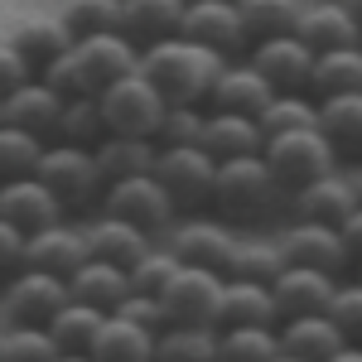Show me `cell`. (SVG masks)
Segmentation results:
<instances>
[{
  "label": "cell",
  "instance_id": "obj_28",
  "mask_svg": "<svg viewBox=\"0 0 362 362\" xmlns=\"http://www.w3.org/2000/svg\"><path fill=\"white\" fill-rule=\"evenodd\" d=\"M184 5L189 0H121V34L136 39L140 49L155 39H169L184 25Z\"/></svg>",
  "mask_w": 362,
  "mask_h": 362
},
{
  "label": "cell",
  "instance_id": "obj_53",
  "mask_svg": "<svg viewBox=\"0 0 362 362\" xmlns=\"http://www.w3.org/2000/svg\"><path fill=\"white\" fill-rule=\"evenodd\" d=\"M358 280H362V261H358Z\"/></svg>",
  "mask_w": 362,
  "mask_h": 362
},
{
  "label": "cell",
  "instance_id": "obj_48",
  "mask_svg": "<svg viewBox=\"0 0 362 362\" xmlns=\"http://www.w3.org/2000/svg\"><path fill=\"white\" fill-rule=\"evenodd\" d=\"M20 266H25V232L10 218H0V280L15 276Z\"/></svg>",
  "mask_w": 362,
  "mask_h": 362
},
{
  "label": "cell",
  "instance_id": "obj_37",
  "mask_svg": "<svg viewBox=\"0 0 362 362\" xmlns=\"http://www.w3.org/2000/svg\"><path fill=\"white\" fill-rule=\"evenodd\" d=\"M107 136V121H102V107H97V92H83V97H63V112H58V126L49 140H68V145H97Z\"/></svg>",
  "mask_w": 362,
  "mask_h": 362
},
{
  "label": "cell",
  "instance_id": "obj_9",
  "mask_svg": "<svg viewBox=\"0 0 362 362\" xmlns=\"http://www.w3.org/2000/svg\"><path fill=\"white\" fill-rule=\"evenodd\" d=\"M223 271H208V266H184L160 290V309H165V324H213L218 329V300H223Z\"/></svg>",
  "mask_w": 362,
  "mask_h": 362
},
{
  "label": "cell",
  "instance_id": "obj_18",
  "mask_svg": "<svg viewBox=\"0 0 362 362\" xmlns=\"http://www.w3.org/2000/svg\"><path fill=\"white\" fill-rule=\"evenodd\" d=\"M87 256V227H73L68 218H58V223L39 227V232H29L25 237V266H39V271H54V276H73L78 266H83Z\"/></svg>",
  "mask_w": 362,
  "mask_h": 362
},
{
  "label": "cell",
  "instance_id": "obj_47",
  "mask_svg": "<svg viewBox=\"0 0 362 362\" xmlns=\"http://www.w3.org/2000/svg\"><path fill=\"white\" fill-rule=\"evenodd\" d=\"M34 73H39V68H34V63H29V58L5 39V44H0V97H5V92H15V87L25 83V78H34Z\"/></svg>",
  "mask_w": 362,
  "mask_h": 362
},
{
  "label": "cell",
  "instance_id": "obj_24",
  "mask_svg": "<svg viewBox=\"0 0 362 362\" xmlns=\"http://www.w3.org/2000/svg\"><path fill=\"white\" fill-rule=\"evenodd\" d=\"M87 358H97V362H150L155 358V329H145V324H136V319H126V314L112 309L102 319V329L92 334Z\"/></svg>",
  "mask_w": 362,
  "mask_h": 362
},
{
  "label": "cell",
  "instance_id": "obj_31",
  "mask_svg": "<svg viewBox=\"0 0 362 362\" xmlns=\"http://www.w3.org/2000/svg\"><path fill=\"white\" fill-rule=\"evenodd\" d=\"M102 309L97 305H83V300H63V305L54 309V319L44 324L49 334H54V343H58V353L63 358H87V348H92V334L102 329Z\"/></svg>",
  "mask_w": 362,
  "mask_h": 362
},
{
  "label": "cell",
  "instance_id": "obj_23",
  "mask_svg": "<svg viewBox=\"0 0 362 362\" xmlns=\"http://www.w3.org/2000/svg\"><path fill=\"white\" fill-rule=\"evenodd\" d=\"M271 92H276V87L266 83V78L251 68L247 58H227L223 73H218V83H213V92H208V107H218V112H247V116H256L266 102H271Z\"/></svg>",
  "mask_w": 362,
  "mask_h": 362
},
{
  "label": "cell",
  "instance_id": "obj_19",
  "mask_svg": "<svg viewBox=\"0 0 362 362\" xmlns=\"http://www.w3.org/2000/svg\"><path fill=\"white\" fill-rule=\"evenodd\" d=\"M314 102H319L314 126L329 136L338 165L362 160V92H334V97H314Z\"/></svg>",
  "mask_w": 362,
  "mask_h": 362
},
{
  "label": "cell",
  "instance_id": "obj_29",
  "mask_svg": "<svg viewBox=\"0 0 362 362\" xmlns=\"http://www.w3.org/2000/svg\"><path fill=\"white\" fill-rule=\"evenodd\" d=\"M150 242H160V237L140 232L136 223L116 218V213H107V208H102V218H97V223H87V251H92V256H102V261H116V266H131Z\"/></svg>",
  "mask_w": 362,
  "mask_h": 362
},
{
  "label": "cell",
  "instance_id": "obj_54",
  "mask_svg": "<svg viewBox=\"0 0 362 362\" xmlns=\"http://www.w3.org/2000/svg\"><path fill=\"white\" fill-rule=\"evenodd\" d=\"M0 338H5V329H0Z\"/></svg>",
  "mask_w": 362,
  "mask_h": 362
},
{
  "label": "cell",
  "instance_id": "obj_50",
  "mask_svg": "<svg viewBox=\"0 0 362 362\" xmlns=\"http://www.w3.org/2000/svg\"><path fill=\"white\" fill-rule=\"evenodd\" d=\"M348 179H353V194H358V203H362V160H353V169H348Z\"/></svg>",
  "mask_w": 362,
  "mask_h": 362
},
{
  "label": "cell",
  "instance_id": "obj_36",
  "mask_svg": "<svg viewBox=\"0 0 362 362\" xmlns=\"http://www.w3.org/2000/svg\"><path fill=\"white\" fill-rule=\"evenodd\" d=\"M218 358L223 362H271V358H280L276 324H237V329H218Z\"/></svg>",
  "mask_w": 362,
  "mask_h": 362
},
{
  "label": "cell",
  "instance_id": "obj_38",
  "mask_svg": "<svg viewBox=\"0 0 362 362\" xmlns=\"http://www.w3.org/2000/svg\"><path fill=\"white\" fill-rule=\"evenodd\" d=\"M49 140L15 126V121H0V179H20V174H34L39 169V155H44Z\"/></svg>",
  "mask_w": 362,
  "mask_h": 362
},
{
  "label": "cell",
  "instance_id": "obj_4",
  "mask_svg": "<svg viewBox=\"0 0 362 362\" xmlns=\"http://www.w3.org/2000/svg\"><path fill=\"white\" fill-rule=\"evenodd\" d=\"M261 155H266V165H271V174H276V184L285 194H295V189H305L309 179L338 169L334 145H329V136H324L319 126H300V131L266 136Z\"/></svg>",
  "mask_w": 362,
  "mask_h": 362
},
{
  "label": "cell",
  "instance_id": "obj_16",
  "mask_svg": "<svg viewBox=\"0 0 362 362\" xmlns=\"http://www.w3.org/2000/svg\"><path fill=\"white\" fill-rule=\"evenodd\" d=\"M68 208H63V198L39 179V174H20V179H0V218H10V223L20 227V232H39V227L58 223Z\"/></svg>",
  "mask_w": 362,
  "mask_h": 362
},
{
  "label": "cell",
  "instance_id": "obj_43",
  "mask_svg": "<svg viewBox=\"0 0 362 362\" xmlns=\"http://www.w3.org/2000/svg\"><path fill=\"white\" fill-rule=\"evenodd\" d=\"M58 15H63V25L73 29V39H83V34L121 29V0H63Z\"/></svg>",
  "mask_w": 362,
  "mask_h": 362
},
{
  "label": "cell",
  "instance_id": "obj_26",
  "mask_svg": "<svg viewBox=\"0 0 362 362\" xmlns=\"http://www.w3.org/2000/svg\"><path fill=\"white\" fill-rule=\"evenodd\" d=\"M68 295L83 300V305H97L102 314H112V309L131 295V276H126V266H116V261L87 256L83 266L68 276Z\"/></svg>",
  "mask_w": 362,
  "mask_h": 362
},
{
  "label": "cell",
  "instance_id": "obj_6",
  "mask_svg": "<svg viewBox=\"0 0 362 362\" xmlns=\"http://www.w3.org/2000/svg\"><path fill=\"white\" fill-rule=\"evenodd\" d=\"M213 174L218 160L203 145H160L155 150V179L165 184L179 213H208L213 203Z\"/></svg>",
  "mask_w": 362,
  "mask_h": 362
},
{
  "label": "cell",
  "instance_id": "obj_3",
  "mask_svg": "<svg viewBox=\"0 0 362 362\" xmlns=\"http://www.w3.org/2000/svg\"><path fill=\"white\" fill-rule=\"evenodd\" d=\"M97 107H102L107 131H116V136H150V140H155V131H160V121L169 112L165 92L150 83L140 68L112 78V83L97 92Z\"/></svg>",
  "mask_w": 362,
  "mask_h": 362
},
{
  "label": "cell",
  "instance_id": "obj_41",
  "mask_svg": "<svg viewBox=\"0 0 362 362\" xmlns=\"http://www.w3.org/2000/svg\"><path fill=\"white\" fill-rule=\"evenodd\" d=\"M237 5H242V20H247L251 39L295 29L300 25V10H305V0H237Z\"/></svg>",
  "mask_w": 362,
  "mask_h": 362
},
{
  "label": "cell",
  "instance_id": "obj_52",
  "mask_svg": "<svg viewBox=\"0 0 362 362\" xmlns=\"http://www.w3.org/2000/svg\"><path fill=\"white\" fill-rule=\"evenodd\" d=\"M0 121H5V97H0Z\"/></svg>",
  "mask_w": 362,
  "mask_h": 362
},
{
  "label": "cell",
  "instance_id": "obj_1",
  "mask_svg": "<svg viewBox=\"0 0 362 362\" xmlns=\"http://www.w3.org/2000/svg\"><path fill=\"white\" fill-rule=\"evenodd\" d=\"M285 203H290V194L276 184V174H271V165H266L261 150H256V155L218 160L208 213H218L223 223H232V227H261V223H271Z\"/></svg>",
  "mask_w": 362,
  "mask_h": 362
},
{
  "label": "cell",
  "instance_id": "obj_51",
  "mask_svg": "<svg viewBox=\"0 0 362 362\" xmlns=\"http://www.w3.org/2000/svg\"><path fill=\"white\" fill-rule=\"evenodd\" d=\"M343 5H348V15H353V20L362 25V0H343Z\"/></svg>",
  "mask_w": 362,
  "mask_h": 362
},
{
  "label": "cell",
  "instance_id": "obj_7",
  "mask_svg": "<svg viewBox=\"0 0 362 362\" xmlns=\"http://www.w3.org/2000/svg\"><path fill=\"white\" fill-rule=\"evenodd\" d=\"M102 208L116 213V218H126V223H136L140 232H150V237H165L174 218H179V208H174V198L165 194V184L155 179V169L150 174H126V179H112L107 189H102Z\"/></svg>",
  "mask_w": 362,
  "mask_h": 362
},
{
  "label": "cell",
  "instance_id": "obj_44",
  "mask_svg": "<svg viewBox=\"0 0 362 362\" xmlns=\"http://www.w3.org/2000/svg\"><path fill=\"white\" fill-rule=\"evenodd\" d=\"M203 116H208L203 102H169L165 121H160V131H155V145H198Z\"/></svg>",
  "mask_w": 362,
  "mask_h": 362
},
{
  "label": "cell",
  "instance_id": "obj_32",
  "mask_svg": "<svg viewBox=\"0 0 362 362\" xmlns=\"http://www.w3.org/2000/svg\"><path fill=\"white\" fill-rule=\"evenodd\" d=\"M155 140L150 136H116V131H107V136L92 145V155H97V165H102V174H107V184L112 179H126V174H150L155 169Z\"/></svg>",
  "mask_w": 362,
  "mask_h": 362
},
{
  "label": "cell",
  "instance_id": "obj_15",
  "mask_svg": "<svg viewBox=\"0 0 362 362\" xmlns=\"http://www.w3.org/2000/svg\"><path fill=\"white\" fill-rule=\"evenodd\" d=\"M276 338H280V358H295V362H338L343 348H348V338H343V329L329 319V309L280 319Z\"/></svg>",
  "mask_w": 362,
  "mask_h": 362
},
{
  "label": "cell",
  "instance_id": "obj_45",
  "mask_svg": "<svg viewBox=\"0 0 362 362\" xmlns=\"http://www.w3.org/2000/svg\"><path fill=\"white\" fill-rule=\"evenodd\" d=\"M329 319H334L348 343H362V280H338L329 295Z\"/></svg>",
  "mask_w": 362,
  "mask_h": 362
},
{
  "label": "cell",
  "instance_id": "obj_11",
  "mask_svg": "<svg viewBox=\"0 0 362 362\" xmlns=\"http://www.w3.org/2000/svg\"><path fill=\"white\" fill-rule=\"evenodd\" d=\"M242 58H247V63L276 87V92H309L314 49H309L295 29H285V34H266V39H251V49Z\"/></svg>",
  "mask_w": 362,
  "mask_h": 362
},
{
  "label": "cell",
  "instance_id": "obj_13",
  "mask_svg": "<svg viewBox=\"0 0 362 362\" xmlns=\"http://www.w3.org/2000/svg\"><path fill=\"white\" fill-rule=\"evenodd\" d=\"M179 34L218 49L223 58H242L251 49V34H247V20H242V5L237 0H189Z\"/></svg>",
  "mask_w": 362,
  "mask_h": 362
},
{
  "label": "cell",
  "instance_id": "obj_2",
  "mask_svg": "<svg viewBox=\"0 0 362 362\" xmlns=\"http://www.w3.org/2000/svg\"><path fill=\"white\" fill-rule=\"evenodd\" d=\"M227 58L208 44H198L189 34H169L140 49V73L165 92V102H203L208 107V92L218 83Z\"/></svg>",
  "mask_w": 362,
  "mask_h": 362
},
{
  "label": "cell",
  "instance_id": "obj_34",
  "mask_svg": "<svg viewBox=\"0 0 362 362\" xmlns=\"http://www.w3.org/2000/svg\"><path fill=\"white\" fill-rule=\"evenodd\" d=\"M10 44H15L34 68H44L54 54H63V49L73 44V29L63 25V15H29V20H20V29H15Z\"/></svg>",
  "mask_w": 362,
  "mask_h": 362
},
{
  "label": "cell",
  "instance_id": "obj_35",
  "mask_svg": "<svg viewBox=\"0 0 362 362\" xmlns=\"http://www.w3.org/2000/svg\"><path fill=\"white\" fill-rule=\"evenodd\" d=\"M285 266V251H280L276 237H237L232 242V256H227L223 276H242V280H276V271Z\"/></svg>",
  "mask_w": 362,
  "mask_h": 362
},
{
  "label": "cell",
  "instance_id": "obj_30",
  "mask_svg": "<svg viewBox=\"0 0 362 362\" xmlns=\"http://www.w3.org/2000/svg\"><path fill=\"white\" fill-rule=\"evenodd\" d=\"M334 92H362V44L324 49L309 68V97H334Z\"/></svg>",
  "mask_w": 362,
  "mask_h": 362
},
{
  "label": "cell",
  "instance_id": "obj_8",
  "mask_svg": "<svg viewBox=\"0 0 362 362\" xmlns=\"http://www.w3.org/2000/svg\"><path fill=\"white\" fill-rule=\"evenodd\" d=\"M63 300H68V280L54 271H39V266H20L15 276L0 280L5 324H49Z\"/></svg>",
  "mask_w": 362,
  "mask_h": 362
},
{
  "label": "cell",
  "instance_id": "obj_39",
  "mask_svg": "<svg viewBox=\"0 0 362 362\" xmlns=\"http://www.w3.org/2000/svg\"><path fill=\"white\" fill-rule=\"evenodd\" d=\"M319 116V102L309 92H271V102L256 112L261 131L266 136H280V131H300V126H314Z\"/></svg>",
  "mask_w": 362,
  "mask_h": 362
},
{
  "label": "cell",
  "instance_id": "obj_46",
  "mask_svg": "<svg viewBox=\"0 0 362 362\" xmlns=\"http://www.w3.org/2000/svg\"><path fill=\"white\" fill-rule=\"evenodd\" d=\"M116 314H126V319H136V324H145V329H165V309H160V295H140V290H131L121 305H116Z\"/></svg>",
  "mask_w": 362,
  "mask_h": 362
},
{
  "label": "cell",
  "instance_id": "obj_5",
  "mask_svg": "<svg viewBox=\"0 0 362 362\" xmlns=\"http://www.w3.org/2000/svg\"><path fill=\"white\" fill-rule=\"evenodd\" d=\"M34 174L63 198V208H87V203H97L102 189H107V174L97 165L92 145H68V140H49Z\"/></svg>",
  "mask_w": 362,
  "mask_h": 362
},
{
  "label": "cell",
  "instance_id": "obj_17",
  "mask_svg": "<svg viewBox=\"0 0 362 362\" xmlns=\"http://www.w3.org/2000/svg\"><path fill=\"white\" fill-rule=\"evenodd\" d=\"M343 276H329L319 266H300V261H285L271 280V300H276V319H295V314H314V309H329V295Z\"/></svg>",
  "mask_w": 362,
  "mask_h": 362
},
{
  "label": "cell",
  "instance_id": "obj_27",
  "mask_svg": "<svg viewBox=\"0 0 362 362\" xmlns=\"http://www.w3.org/2000/svg\"><path fill=\"white\" fill-rule=\"evenodd\" d=\"M237 324H280L276 319V300H271V285H266V280H242V276L223 280L218 329H237Z\"/></svg>",
  "mask_w": 362,
  "mask_h": 362
},
{
  "label": "cell",
  "instance_id": "obj_21",
  "mask_svg": "<svg viewBox=\"0 0 362 362\" xmlns=\"http://www.w3.org/2000/svg\"><path fill=\"white\" fill-rule=\"evenodd\" d=\"M353 208H358V194H353V179H348L343 169H329V174L309 179L305 189H295V194H290V213H295V218L343 223Z\"/></svg>",
  "mask_w": 362,
  "mask_h": 362
},
{
  "label": "cell",
  "instance_id": "obj_42",
  "mask_svg": "<svg viewBox=\"0 0 362 362\" xmlns=\"http://www.w3.org/2000/svg\"><path fill=\"white\" fill-rule=\"evenodd\" d=\"M0 358H15V362H49V358H63V353H58L54 334H49L44 324H5Z\"/></svg>",
  "mask_w": 362,
  "mask_h": 362
},
{
  "label": "cell",
  "instance_id": "obj_20",
  "mask_svg": "<svg viewBox=\"0 0 362 362\" xmlns=\"http://www.w3.org/2000/svg\"><path fill=\"white\" fill-rule=\"evenodd\" d=\"M295 34L305 39L314 54H324V49H343V44H362V25L348 15L343 0H305Z\"/></svg>",
  "mask_w": 362,
  "mask_h": 362
},
{
  "label": "cell",
  "instance_id": "obj_25",
  "mask_svg": "<svg viewBox=\"0 0 362 362\" xmlns=\"http://www.w3.org/2000/svg\"><path fill=\"white\" fill-rule=\"evenodd\" d=\"M58 112H63V92L49 87L39 73L25 78L15 92H5V121H15V126H25V131H34V136H44V140L54 136Z\"/></svg>",
  "mask_w": 362,
  "mask_h": 362
},
{
  "label": "cell",
  "instance_id": "obj_40",
  "mask_svg": "<svg viewBox=\"0 0 362 362\" xmlns=\"http://www.w3.org/2000/svg\"><path fill=\"white\" fill-rule=\"evenodd\" d=\"M174 271H179V256L165 247V237H160V242H150V247H145L136 261L126 266L131 290H140V295H160L169 280H174Z\"/></svg>",
  "mask_w": 362,
  "mask_h": 362
},
{
  "label": "cell",
  "instance_id": "obj_49",
  "mask_svg": "<svg viewBox=\"0 0 362 362\" xmlns=\"http://www.w3.org/2000/svg\"><path fill=\"white\" fill-rule=\"evenodd\" d=\"M338 232H343V247H348V256H353V266L362 261V203L338 223Z\"/></svg>",
  "mask_w": 362,
  "mask_h": 362
},
{
  "label": "cell",
  "instance_id": "obj_10",
  "mask_svg": "<svg viewBox=\"0 0 362 362\" xmlns=\"http://www.w3.org/2000/svg\"><path fill=\"white\" fill-rule=\"evenodd\" d=\"M237 242V227L223 223L218 213L203 218V213H179L174 227L165 232V247L184 261V266H208V271H227V256Z\"/></svg>",
  "mask_w": 362,
  "mask_h": 362
},
{
  "label": "cell",
  "instance_id": "obj_12",
  "mask_svg": "<svg viewBox=\"0 0 362 362\" xmlns=\"http://www.w3.org/2000/svg\"><path fill=\"white\" fill-rule=\"evenodd\" d=\"M285 261H300V266H319L329 276H348L353 271V256L343 247V232L338 223H319V218H290L285 232L276 237Z\"/></svg>",
  "mask_w": 362,
  "mask_h": 362
},
{
  "label": "cell",
  "instance_id": "obj_14",
  "mask_svg": "<svg viewBox=\"0 0 362 362\" xmlns=\"http://www.w3.org/2000/svg\"><path fill=\"white\" fill-rule=\"evenodd\" d=\"M73 63H78V78H83V92H102V87L131 73L140 63V44L126 39L121 29H102V34H83L73 39Z\"/></svg>",
  "mask_w": 362,
  "mask_h": 362
},
{
  "label": "cell",
  "instance_id": "obj_33",
  "mask_svg": "<svg viewBox=\"0 0 362 362\" xmlns=\"http://www.w3.org/2000/svg\"><path fill=\"white\" fill-rule=\"evenodd\" d=\"M155 358L165 362H213L218 358V329L213 324H165L155 334Z\"/></svg>",
  "mask_w": 362,
  "mask_h": 362
},
{
  "label": "cell",
  "instance_id": "obj_22",
  "mask_svg": "<svg viewBox=\"0 0 362 362\" xmlns=\"http://www.w3.org/2000/svg\"><path fill=\"white\" fill-rule=\"evenodd\" d=\"M198 145H203L213 160L256 155V150L266 145V131H261V121H256V116H247V112H218V107H208Z\"/></svg>",
  "mask_w": 362,
  "mask_h": 362
}]
</instances>
